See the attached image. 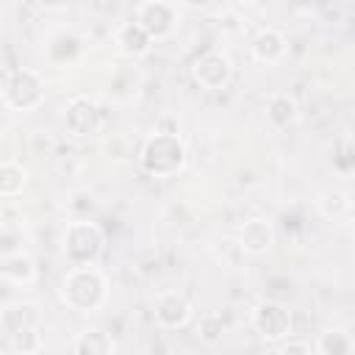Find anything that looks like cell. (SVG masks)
<instances>
[{
  "label": "cell",
  "mask_w": 355,
  "mask_h": 355,
  "mask_svg": "<svg viewBox=\"0 0 355 355\" xmlns=\"http://www.w3.org/2000/svg\"><path fill=\"white\" fill-rule=\"evenodd\" d=\"M105 250V233L92 219H72L64 227L61 236V252L69 261V266H89L97 263V258Z\"/></svg>",
  "instance_id": "3"
},
{
  "label": "cell",
  "mask_w": 355,
  "mask_h": 355,
  "mask_svg": "<svg viewBox=\"0 0 355 355\" xmlns=\"http://www.w3.org/2000/svg\"><path fill=\"white\" fill-rule=\"evenodd\" d=\"M236 247L244 255H266L275 247V227L269 219H247L239 227Z\"/></svg>",
  "instance_id": "10"
},
{
  "label": "cell",
  "mask_w": 355,
  "mask_h": 355,
  "mask_svg": "<svg viewBox=\"0 0 355 355\" xmlns=\"http://www.w3.org/2000/svg\"><path fill=\"white\" fill-rule=\"evenodd\" d=\"M0 100L11 111H33L44 103V78L31 67H17L0 83Z\"/></svg>",
  "instance_id": "4"
},
{
  "label": "cell",
  "mask_w": 355,
  "mask_h": 355,
  "mask_svg": "<svg viewBox=\"0 0 355 355\" xmlns=\"http://www.w3.org/2000/svg\"><path fill=\"white\" fill-rule=\"evenodd\" d=\"M108 297V280L94 263L89 266H69L67 275L61 277L58 286V300L75 311V313H89L97 311Z\"/></svg>",
  "instance_id": "1"
},
{
  "label": "cell",
  "mask_w": 355,
  "mask_h": 355,
  "mask_svg": "<svg viewBox=\"0 0 355 355\" xmlns=\"http://www.w3.org/2000/svg\"><path fill=\"white\" fill-rule=\"evenodd\" d=\"M8 336H11V349L14 352H39L42 349V333H39L36 322L14 327Z\"/></svg>",
  "instance_id": "20"
},
{
  "label": "cell",
  "mask_w": 355,
  "mask_h": 355,
  "mask_svg": "<svg viewBox=\"0 0 355 355\" xmlns=\"http://www.w3.org/2000/svg\"><path fill=\"white\" fill-rule=\"evenodd\" d=\"M316 205H319L322 216L324 219H333V222H347L352 216V200H349V194L344 189H327V191H322L319 200H316Z\"/></svg>",
  "instance_id": "15"
},
{
  "label": "cell",
  "mask_w": 355,
  "mask_h": 355,
  "mask_svg": "<svg viewBox=\"0 0 355 355\" xmlns=\"http://www.w3.org/2000/svg\"><path fill=\"white\" fill-rule=\"evenodd\" d=\"M300 116V105L297 100L288 94V92H275L269 94L266 100V122L275 128V130H286L297 122Z\"/></svg>",
  "instance_id": "14"
},
{
  "label": "cell",
  "mask_w": 355,
  "mask_h": 355,
  "mask_svg": "<svg viewBox=\"0 0 355 355\" xmlns=\"http://www.w3.org/2000/svg\"><path fill=\"white\" fill-rule=\"evenodd\" d=\"M133 19L147 31L153 42H161V39H169L178 28V8L166 0H144L139 3Z\"/></svg>",
  "instance_id": "8"
},
{
  "label": "cell",
  "mask_w": 355,
  "mask_h": 355,
  "mask_svg": "<svg viewBox=\"0 0 355 355\" xmlns=\"http://www.w3.org/2000/svg\"><path fill=\"white\" fill-rule=\"evenodd\" d=\"M191 78L205 92H219L233 80V61L222 50H205L191 64Z\"/></svg>",
  "instance_id": "7"
},
{
  "label": "cell",
  "mask_w": 355,
  "mask_h": 355,
  "mask_svg": "<svg viewBox=\"0 0 355 355\" xmlns=\"http://www.w3.org/2000/svg\"><path fill=\"white\" fill-rule=\"evenodd\" d=\"M28 183V169L22 164H0V197H19Z\"/></svg>",
  "instance_id": "18"
},
{
  "label": "cell",
  "mask_w": 355,
  "mask_h": 355,
  "mask_svg": "<svg viewBox=\"0 0 355 355\" xmlns=\"http://www.w3.org/2000/svg\"><path fill=\"white\" fill-rule=\"evenodd\" d=\"M0 277H6L8 283H17V286H28L36 277V263L22 250L0 252Z\"/></svg>",
  "instance_id": "12"
},
{
  "label": "cell",
  "mask_w": 355,
  "mask_h": 355,
  "mask_svg": "<svg viewBox=\"0 0 355 355\" xmlns=\"http://www.w3.org/2000/svg\"><path fill=\"white\" fill-rule=\"evenodd\" d=\"M139 166L153 178H175L186 166V144L178 133L155 128L141 150H139Z\"/></svg>",
  "instance_id": "2"
},
{
  "label": "cell",
  "mask_w": 355,
  "mask_h": 355,
  "mask_svg": "<svg viewBox=\"0 0 355 355\" xmlns=\"http://www.w3.org/2000/svg\"><path fill=\"white\" fill-rule=\"evenodd\" d=\"M72 352L75 355H114L116 341L103 330H83L72 341Z\"/></svg>",
  "instance_id": "16"
},
{
  "label": "cell",
  "mask_w": 355,
  "mask_h": 355,
  "mask_svg": "<svg viewBox=\"0 0 355 355\" xmlns=\"http://www.w3.org/2000/svg\"><path fill=\"white\" fill-rule=\"evenodd\" d=\"M64 125L72 139H92L103 130V111L86 94H72L64 108Z\"/></svg>",
  "instance_id": "5"
},
{
  "label": "cell",
  "mask_w": 355,
  "mask_h": 355,
  "mask_svg": "<svg viewBox=\"0 0 355 355\" xmlns=\"http://www.w3.org/2000/svg\"><path fill=\"white\" fill-rule=\"evenodd\" d=\"M277 352H280V355H311V352H313V344H308V341H294L291 336H286L283 344L277 347Z\"/></svg>",
  "instance_id": "21"
},
{
  "label": "cell",
  "mask_w": 355,
  "mask_h": 355,
  "mask_svg": "<svg viewBox=\"0 0 355 355\" xmlns=\"http://www.w3.org/2000/svg\"><path fill=\"white\" fill-rule=\"evenodd\" d=\"M250 50H252V58H255L258 64L272 67V64L283 61V55H286V50H288V42H286V36H283L277 28H261V31L252 36Z\"/></svg>",
  "instance_id": "11"
},
{
  "label": "cell",
  "mask_w": 355,
  "mask_h": 355,
  "mask_svg": "<svg viewBox=\"0 0 355 355\" xmlns=\"http://www.w3.org/2000/svg\"><path fill=\"white\" fill-rule=\"evenodd\" d=\"M114 42H116L119 53H122V55H128V58H141V55H147V53L153 50V39L147 36V31H144L136 19H130V22H125V25H119V31H116Z\"/></svg>",
  "instance_id": "13"
},
{
  "label": "cell",
  "mask_w": 355,
  "mask_h": 355,
  "mask_svg": "<svg viewBox=\"0 0 355 355\" xmlns=\"http://www.w3.org/2000/svg\"><path fill=\"white\" fill-rule=\"evenodd\" d=\"M313 352L319 355H352L355 352V341L347 330L341 327H330L324 333H319V338L313 341Z\"/></svg>",
  "instance_id": "17"
},
{
  "label": "cell",
  "mask_w": 355,
  "mask_h": 355,
  "mask_svg": "<svg viewBox=\"0 0 355 355\" xmlns=\"http://www.w3.org/2000/svg\"><path fill=\"white\" fill-rule=\"evenodd\" d=\"M42 8H47V11H58V8H67V3L69 0H36Z\"/></svg>",
  "instance_id": "22"
},
{
  "label": "cell",
  "mask_w": 355,
  "mask_h": 355,
  "mask_svg": "<svg viewBox=\"0 0 355 355\" xmlns=\"http://www.w3.org/2000/svg\"><path fill=\"white\" fill-rule=\"evenodd\" d=\"M197 338L205 347H216L225 338V319H222V313H216V311L202 313L197 319Z\"/></svg>",
  "instance_id": "19"
},
{
  "label": "cell",
  "mask_w": 355,
  "mask_h": 355,
  "mask_svg": "<svg viewBox=\"0 0 355 355\" xmlns=\"http://www.w3.org/2000/svg\"><path fill=\"white\" fill-rule=\"evenodd\" d=\"M186 8H194V11H202V8H208L214 0H180Z\"/></svg>",
  "instance_id": "23"
},
{
  "label": "cell",
  "mask_w": 355,
  "mask_h": 355,
  "mask_svg": "<svg viewBox=\"0 0 355 355\" xmlns=\"http://www.w3.org/2000/svg\"><path fill=\"white\" fill-rule=\"evenodd\" d=\"M153 316L161 330H183L194 319V305L180 291H164L155 302Z\"/></svg>",
  "instance_id": "9"
},
{
  "label": "cell",
  "mask_w": 355,
  "mask_h": 355,
  "mask_svg": "<svg viewBox=\"0 0 355 355\" xmlns=\"http://www.w3.org/2000/svg\"><path fill=\"white\" fill-rule=\"evenodd\" d=\"M252 330L263 338V341H283L286 336H291L294 327V316L288 311V305L277 302V300H263L252 308Z\"/></svg>",
  "instance_id": "6"
}]
</instances>
